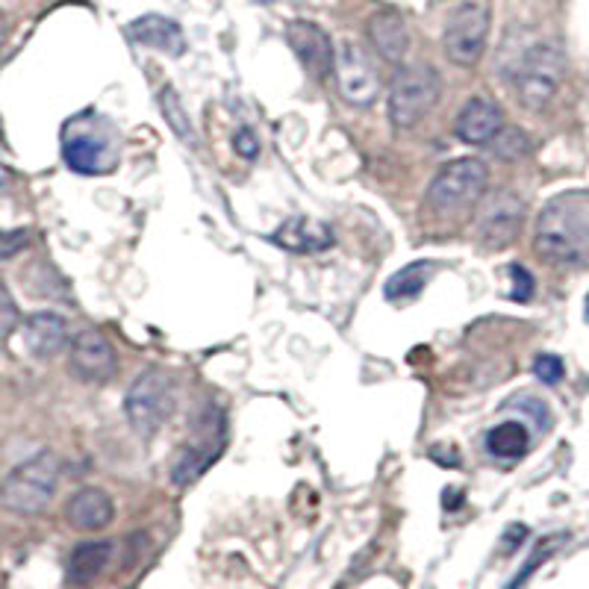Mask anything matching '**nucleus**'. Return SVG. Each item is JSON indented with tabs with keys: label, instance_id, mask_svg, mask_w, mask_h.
<instances>
[{
	"label": "nucleus",
	"instance_id": "f03ea898",
	"mask_svg": "<svg viewBox=\"0 0 589 589\" xmlns=\"http://www.w3.org/2000/svg\"><path fill=\"white\" fill-rule=\"evenodd\" d=\"M59 487V460L50 451L30 457L0 483V504L18 516L42 513Z\"/></svg>",
	"mask_w": 589,
	"mask_h": 589
},
{
	"label": "nucleus",
	"instance_id": "c756f323",
	"mask_svg": "<svg viewBox=\"0 0 589 589\" xmlns=\"http://www.w3.org/2000/svg\"><path fill=\"white\" fill-rule=\"evenodd\" d=\"M233 150H236L242 159H257L259 154L257 136L251 134L248 127H242V130H236V136H233Z\"/></svg>",
	"mask_w": 589,
	"mask_h": 589
},
{
	"label": "nucleus",
	"instance_id": "dca6fc26",
	"mask_svg": "<svg viewBox=\"0 0 589 589\" xmlns=\"http://www.w3.org/2000/svg\"><path fill=\"white\" fill-rule=\"evenodd\" d=\"M369 39H372L374 50L381 53L386 62H401L410 50V30L408 21L392 12V9H381L369 18Z\"/></svg>",
	"mask_w": 589,
	"mask_h": 589
},
{
	"label": "nucleus",
	"instance_id": "2f4dec72",
	"mask_svg": "<svg viewBox=\"0 0 589 589\" xmlns=\"http://www.w3.org/2000/svg\"><path fill=\"white\" fill-rule=\"evenodd\" d=\"M9 186H12V171L7 166H0V195H7Z\"/></svg>",
	"mask_w": 589,
	"mask_h": 589
},
{
	"label": "nucleus",
	"instance_id": "20e7f679",
	"mask_svg": "<svg viewBox=\"0 0 589 589\" xmlns=\"http://www.w3.org/2000/svg\"><path fill=\"white\" fill-rule=\"evenodd\" d=\"M566 77L563 50L551 42L533 45L516 68V98L524 109L542 112L554 100Z\"/></svg>",
	"mask_w": 589,
	"mask_h": 589
},
{
	"label": "nucleus",
	"instance_id": "72a5a7b5",
	"mask_svg": "<svg viewBox=\"0 0 589 589\" xmlns=\"http://www.w3.org/2000/svg\"><path fill=\"white\" fill-rule=\"evenodd\" d=\"M259 3H272V0H259Z\"/></svg>",
	"mask_w": 589,
	"mask_h": 589
},
{
	"label": "nucleus",
	"instance_id": "9d476101",
	"mask_svg": "<svg viewBox=\"0 0 589 589\" xmlns=\"http://www.w3.org/2000/svg\"><path fill=\"white\" fill-rule=\"evenodd\" d=\"M524 200L510 189H501L487 198L478 218V242L487 251H501L507 245H513L516 236L524 227Z\"/></svg>",
	"mask_w": 589,
	"mask_h": 589
},
{
	"label": "nucleus",
	"instance_id": "412c9836",
	"mask_svg": "<svg viewBox=\"0 0 589 589\" xmlns=\"http://www.w3.org/2000/svg\"><path fill=\"white\" fill-rule=\"evenodd\" d=\"M531 449V436L522 422H501L487 433V451L495 460H522Z\"/></svg>",
	"mask_w": 589,
	"mask_h": 589
},
{
	"label": "nucleus",
	"instance_id": "bb28decb",
	"mask_svg": "<svg viewBox=\"0 0 589 589\" xmlns=\"http://www.w3.org/2000/svg\"><path fill=\"white\" fill-rule=\"evenodd\" d=\"M533 374H537L542 383H548V386H554V383L563 381V363H560V357L542 354V357H537V363H533Z\"/></svg>",
	"mask_w": 589,
	"mask_h": 589
},
{
	"label": "nucleus",
	"instance_id": "393cba45",
	"mask_svg": "<svg viewBox=\"0 0 589 589\" xmlns=\"http://www.w3.org/2000/svg\"><path fill=\"white\" fill-rule=\"evenodd\" d=\"M563 540H566V537H551V540H542L540 546H537V551H533V554H531V560H528V563H524L522 572L516 575L513 583H510V587H507V589H519V587H522V583L528 581V578H531V575L537 572V569H540L542 563H546L548 557L554 554L557 548L563 546Z\"/></svg>",
	"mask_w": 589,
	"mask_h": 589
},
{
	"label": "nucleus",
	"instance_id": "9b49d317",
	"mask_svg": "<svg viewBox=\"0 0 589 589\" xmlns=\"http://www.w3.org/2000/svg\"><path fill=\"white\" fill-rule=\"evenodd\" d=\"M91 125V116L77 118L75 125H68L66 139H62V157L68 168H75L80 175H100L112 168V145L104 134H98Z\"/></svg>",
	"mask_w": 589,
	"mask_h": 589
},
{
	"label": "nucleus",
	"instance_id": "f704fd0d",
	"mask_svg": "<svg viewBox=\"0 0 589 589\" xmlns=\"http://www.w3.org/2000/svg\"><path fill=\"white\" fill-rule=\"evenodd\" d=\"M587 316H589V298H587Z\"/></svg>",
	"mask_w": 589,
	"mask_h": 589
},
{
	"label": "nucleus",
	"instance_id": "2eb2a0df",
	"mask_svg": "<svg viewBox=\"0 0 589 589\" xmlns=\"http://www.w3.org/2000/svg\"><path fill=\"white\" fill-rule=\"evenodd\" d=\"M66 519L77 531H104L116 519V504L98 487H86L75 492L66 507Z\"/></svg>",
	"mask_w": 589,
	"mask_h": 589
},
{
	"label": "nucleus",
	"instance_id": "423d86ee",
	"mask_svg": "<svg viewBox=\"0 0 589 589\" xmlns=\"http://www.w3.org/2000/svg\"><path fill=\"white\" fill-rule=\"evenodd\" d=\"M127 422L141 440H154L175 413V383L163 369H148L134 381L125 401Z\"/></svg>",
	"mask_w": 589,
	"mask_h": 589
},
{
	"label": "nucleus",
	"instance_id": "39448f33",
	"mask_svg": "<svg viewBox=\"0 0 589 589\" xmlns=\"http://www.w3.org/2000/svg\"><path fill=\"white\" fill-rule=\"evenodd\" d=\"M487 186H490V168L483 159H454L433 177L431 189H428V204L442 216L465 213L474 204H481Z\"/></svg>",
	"mask_w": 589,
	"mask_h": 589
},
{
	"label": "nucleus",
	"instance_id": "a878e982",
	"mask_svg": "<svg viewBox=\"0 0 589 589\" xmlns=\"http://www.w3.org/2000/svg\"><path fill=\"white\" fill-rule=\"evenodd\" d=\"M18 322H21V313H18V304L12 301L9 289L0 283V340H9L16 333Z\"/></svg>",
	"mask_w": 589,
	"mask_h": 589
},
{
	"label": "nucleus",
	"instance_id": "5701e85b",
	"mask_svg": "<svg viewBox=\"0 0 589 589\" xmlns=\"http://www.w3.org/2000/svg\"><path fill=\"white\" fill-rule=\"evenodd\" d=\"M159 107H163V116H166V121L171 125V134H177V139L183 141H195V136H192V121H189V112L183 109L180 98H177V91L168 86V89L159 91Z\"/></svg>",
	"mask_w": 589,
	"mask_h": 589
},
{
	"label": "nucleus",
	"instance_id": "4be33fe9",
	"mask_svg": "<svg viewBox=\"0 0 589 589\" xmlns=\"http://www.w3.org/2000/svg\"><path fill=\"white\" fill-rule=\"evenodd\" d=\"M433 274V266L431 263H410L408 268H401L399 274H392L390 281H386V298L390 301H410V298H419L424 292V286H428V281H431Z\"/></svg>",
	"mask_w": 589,
	"mask_h": 589
},
{
	"label": "nucleus",
	"instance_id": "c85d7f7f",
	"mask_svg": "<svg viewBox=\"0 0 589 589\" xmlns=\"http://www.w3.org/2000/svg\"><path fill=\"white\" fill-rule=\"evenodd\" d=\"M510 277H513V292H510V298L513 301H531L533 298V277L528 268L522 266H510Z\"/></svg>",
	"mask_w": 589,
	"mask_h": 589
},
{
	"label": "nucleus",
	"instance_id": "aec40b11",
	"mask_svg": "<svg viewBox=\"0 0 589 589\" xmlns=\"http://www.w3.org/2000/svg\"><path fill=\"white\" fill-rule=\"evenodd\" d=\"M112 560V542L107 540H95V542H84L71 551V560H68V578L71 583H91L95 578L104 575V569Z\"/></svg>",
	"mask_w": 589,
	"mask_h": 589
},
{
	"label": "nucleus",
	"instance_id": "7c9ffc66",
	"mask_svg": "<svg viewBox=\"0 0 589 589\" xmlns=\"http://www.w3.org/2000/svg\"><path fill=\"white\" fill-rule=\"evenodd\" d=\"M524 540H528V528L524 524H510L504 533V554H513Z\"/></svg>",
	"mask_w": 589,
	"mask_h": 589
},
{
	"label": "nucleus",
	"instance_id": "f3484780",
	"mask_svg": "<svg viewBox=\"0 0 589 589\" xmlns=\"http://www.w3.org/2000/svg\"><path fill=\"white\" fill-rule=\"evenodd\" d=\"M274 242L292 254H318L333 245V233L324 222H316L310 216L289 218L281 230L274 233Z\"/></svg>",
	"mask_w": 589,
	"mask_h": 589
},
{
	"label": "nucleus",
	"instance_id": "cd10ccee",
	"mask_svg": "<svg viewBox=\"0 0 589 589\" xmlns=\"http://www.w3.org/2000/svg\"><path fill=\"white\" fill-rule=\"evenodd\" d=\"M30 242V233L24 227L18 230H0V259L16 257L18 251H24V245Z\"/></svg>",
	"mask_w": 589,
	"mask_h": 589
},
{
	"label": "nucleus",
	"instance_id": "a211bd4d",
	"mask_svg": "<svg viewBox=\"0 0 589 589\" xmlns=\"http://www.w3.org/2000/svg\"><path fill=\"white\" fill-rule=\"evenodd\" d=\"M27 351L39 360L57 357L68 342V324L57 313H33L24 322Z\"/></svg>",
	"mask_w": 589,
	"mask_h": 589
},
{
	"label": "nucleus",
	"instance_id": "0eeeda50",
	"mask_svg": "<svg viewBox=\"0 0 589 589\" xmlns=\"http://www.w3.org/2000/svg\"><path fill=\"white\" fill-rule=\"evenodd\" d=\"M487 39H490V7L481 0H465L451 12L442 33V48L454 66L474 68L487 50Z\"/></svg>",
	"mask_w": 589,
	"mask_h": 589
},
{
	"label": "nucleus",
	"instance_id": "6ab92c4d",
	"mask_svg": "<svg viewBox=\"0 0 589 589\" xmlns=\"http://www.w3.org/2000/svg\"><path fill=\"white\" fill-rule=\"evenodd\" d=\"M130 39L145 48H157L163 53H171V57H180L186 50V39H183V30L166 16H141L136 21H130L127 27Z\"/></svg>",
	"mask_w": 589,
	"mask_h": 589
},
{
	"label": "nucleus",
	"instance_id": "1a4fd4ad",
	"mask_svg": "<svg viewBox=\"0 0 589 589\" xmlns=\"http://www.w3.org/2000/svg\"><path fill=\"white\" fill-rule=\"evenodd\" d=\"M333 71H336V89H340V95L349 100L351 107L369 109L374 100L381 98V77H377V68H374L369 53H365L357 42L340 45Z\"/></svg>",
	"mask_w": 589,
	"mask_h": 589
},
{
	"label": "nucleus",
	"instance_id": "473e14b6",
	"mask_svg": "<svg viewBox=\"0 0 589 589\" xmlns=\"http://www.w3.org/2000/svg\"><path fill=\"white\" fill-rule=\"evenodd\" d=\"M7 33H9V21H7V16L0 12V50H3V45H7Z\"/></svg>",
	"mask_w": 589,
	"mask_h": 589
},
{
	"label": "nucleus",
	"instance_id": "ddd939ff",
	"mask_svg": "<svg viewBox=\"0 0 589 589\" xmlns=\"http://www.w3.org/2000/svg\"><path fill=\"white\" fill-rule=\"evenodd\" d=\"M286 42L310 75L318 77V80L331 75L336 50H333L331 36L324 33L322 27L313 24V21H289L286 24Z\"/></svg>",
	"mask_w": 589,
	"mask_h": 589
},
{
	"label": "nucleus",
	"instance_id": "4468645a",
	"mask_svg": "<svg viewBox=\"0 0 589 589\" xmlns=\"http://www.w3.org/2000/svg\"><path fill=\"white\" fill-rule=\"evenodd\" d=\"M501 130H504V112L492 100L483 98L469 100L454 121L457 139L474 145V148H487Z\"/></svg>",
	"mask_w": 589,
	"mask_h": 589
},
{
	"label": "nucleus",
	"instance_id": "6e6552de",
	"mask_svg": "<svg viewBox=\"0 0 589 589\" xmlns=\"http://www.w3.org/2000/svg\"><path fill=\"white\" fill-rule=\"evenodd\" d=\"M222 451H225V415L218 408H207L192 442L177 451L175 463H171V483L177 487L195 483L222 457Z\"/></svg>",
	"mask_w": 589,
	"mask_h": 589
},
{
	"label": "nucleus",
	"instance_id": "f257e3e1",
	"mask_svg": "<svg viewBox=\"0 0 589 589\" xmlns=\"http://www.w3.org/2000/svg\"><path fill=\"white\" fill-rule=\"evenodd\" d=\"M533 251L551 266H578L589 257V218L569 200H551L533 230Z\"/></svg>",
	"mask_w": 589,
	"mask_h": 589
},
{
	"label": "nucleus",
	"instance_id": "b1692460",
	"mask_svg": "<svg viewBox=\"0 0 589 589\" xmlns=\"http://www.w3.org/2000/svg\"><path fill=\"white\" fill-rule=\"evenodd\" d=\"M487 148H492V154L499 159H522L528 150H531V141H528V136L522 134V130H516V127H504L495 139L487 145Z\"/></svg>",
	"mask_w": 589,
	"mask_h": 589
},
{
	"label": "nucleus",
	"instance_id": "f8f14e48",
	"mask_svg": "<svg viewBox=\"0 0 589 589\" xmlns=\"http://www.w3.org/2000/svg\"><path fill=\"white\" fill-rule=\"evenodd\" d=\"M71 369L86 383H109L118 372L116 349L98 331H84L71 342Z\"/></svg>",
	"mask_w": 589,
	"mask_h": 589
},
{
	"label": "nucleus",
	"instance_id": "7ed1b4c3",
	"mask_svg": "<svg viewBox=\"0 0 589 589\" xmlns=\"http://www.w3.org/2000/svg\"><path fill=\"white\" fill-rule=\"evenodd\" d=\"M442 77L428 62L401 68L390 86V121L399 130H410L440 104Z\"/></svg>",
	"mask_w": 589,
	"mask_h": 589
}]
</instances>
